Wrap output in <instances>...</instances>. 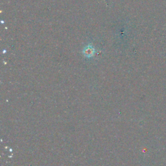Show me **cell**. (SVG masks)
Segmentation results:
<instances>
[{
  "label": "cell",
  "instance_id": "6da1fadb",
  "mask_svg": "<svg viewBox=\"0 0 166 166\" xmlns=\"http://www.w3.org/2000/svg\"><path fill=\"white\" fill-rule=\"evenodd\" d=\"M94 48L92 45L86 46L84 49V51H83V53H84V55L86 56V57H91V56L94 55Z\"/></svg>",
  "mask_w": 166,
  "mask_h": 166
}]
</instances>
